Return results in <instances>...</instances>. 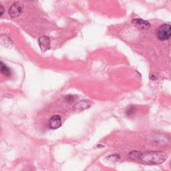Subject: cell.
Returning a JSON list of instances; mask_svg holds the SVG:
<instances>
[{"label": "cell", "instance_id": "1", "mask_svg": "<svg viewBox=\"0 0 171 171\" xmlns=\"http://www.w3.org/2000/svg\"><path fill=\"white\" fill-rule=\"evenodd\" d=\"M130 159L143 164H159L166 159V154L163 152H148L142 153L133 151L128 155Z\"/></svg>", "mask_w": 171, "mask_h": 171}, {"label": "cell", "instance_id": "2", "mask_svg": "<svg viewBox=\"0 0 171 171\" xmlns=\"http://www.w3.org/2000/svg\"><path fill=\"white\" fill-rule=\"evenodd\" d=\"M157 38L160 40H167L171 37V25L163 24L159 28L156 33Z\"/></svg>", "mask_w": 171, "mask_h": 171}, {"label": "cell", "instance_id": "3", "mask_svg": "<svg viewBox=\"0 0 171 171\" xmlns=\"http://www.w3.org/2000/svg\"><path fill=\"white\" fill-rule=\"evenodd\" d=\"M24 9V5L20 2H15L9 8V15L12 18H16L22 14Z\"/></svg>", "mask_w": 171, "mask_h": 171}, {"label": "cell", "instance_id": "4", "mask_svg": "<svg viewBox=\"0 0 171 171\" xmlns=\"http://www.w3.org/2000/svg\"><path fill=\"white\" fill-rule=\"evenodd\" d=\"M38 44L42 52H45L50 49V39L47 36H42L38 39Z\"/></svg>", "mask_w": 171, "mask_h": 171}, {"label": "cell", "instance_id": "5", "mask_svg": "<svg viewBox=\"0 0 171 171\" xmlns=\"http://www.w3.org/2000/svg\"><path fill=\"white\" fill-rule=\"evenodd\" d=\"M49 125L52 129H58L62 126V118L59 115H54L52 116L50 121H49Z\"/></svg>", "mask_w": 171, "mask_h": 171}, {"label": "cell", "instance_id": "6", "mask_svg": "<svg viewBox=\"0 0 171 171\" xmlns=\"http://www.w3.org/2000/svg\"><path fill=\"white\" fill-rule=\"evenodd\" d=\"M90 106V103L88 100H82L80 102L78 103L75 106H74V109L78 111L84 110L86 108H88Z\"/></svg>", "mask_w": 171, "mask_h": 171}, {"label": "cell", "instance_id": "7", "mask_svg": "<svg viewBox=\"0 0 171 171\" xmlns=\"http://www.w3.org/2000/svg\"><path fill=\"white\" fill-rule=\"evenodd\" d=\"M132 23H133V24H136V25L139 26L140 28H142V29L149 28L150 26V24H149V22H146V21H144L142 19H134V20L132 21Z\"/></svg>", "mask_w": 171, "mask_h": 171}, {"label": "cell", "instance_id": "8", "mask_svg": "<svg viewBox=\"0 0 171 171\" xmlns=\"http://www.w3.org/2000/svg\"><path fill=\"white\" fill-rule=\"evenodd\" d=\"M1 72L2 74H4L5 75H11V70L7 65L4 64L3 62H1Z\"/></svg>", "mask_w": 171, "mask_h": 171}, {"label": "cell", "instance_id": "9", "mask_svg": "<svg viewBox=\"0 0 171 171\" xmlns=\"http://www.w3.org/2000/svg\"><path fill=\"white\" fill-rule=\"evenodd\" d=\"M134 108H129L127 111H126V114L128 116H130L131 114H133L134 113Z\"/></svg>", "mask_w": 171, "mask_h": 171}, {"label": "cell", "instance_id": "10", "mask_svg": "<svg viewBox=\"0 0 171 171\" xmlns=\"http://www.w3.org/2000/svg\"><path fill=\"white\" fill-rule=\"evenodd\" d=\"M1 8H2V11H1V15H2L3 14H4V7H3V6H2V5L1 6Z\"/></svg>", "mask_w": 171, "mask_h": 171}]
</instances>
